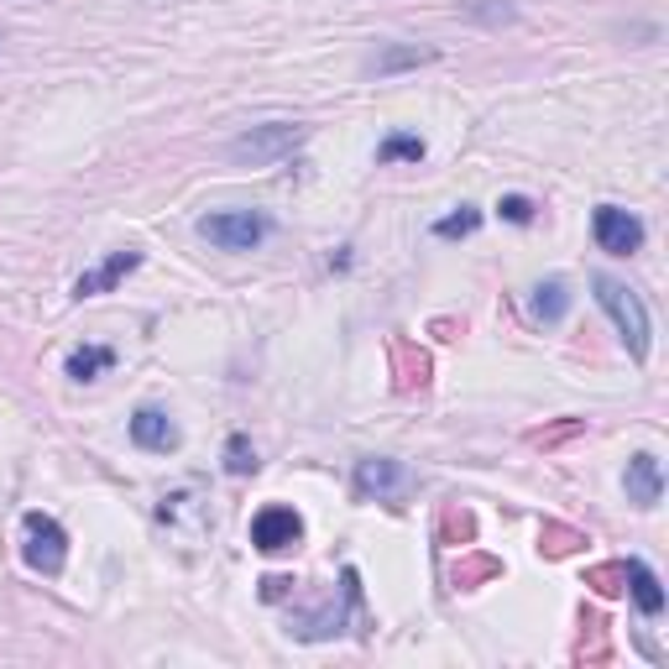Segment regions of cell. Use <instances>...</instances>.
Listing matches in <instances>:
<instances>
[{
	"label": "cell",
	"mask_w": 669,
	"mask_h": 669,
	"mask_svg": "<svg viewBox=\"0 0 669 669\" xmlns=\"http://www.w3.org/2000/svg\"><path fill=\"white\" fill-rule=\"evenodd\" d=\"M622 486H627V502H633V507H659V497H665V466H659V455H648V450L633 455Z\"/></svg>",
	"instance_id": "obj_9"
},
{
	"label": "cell",
	"mask_w": 669,
	"mask_h": 669,
	"mask_svg": "<svg viewBox=\"0 0 669 669\" xmlns=\"http://www.w3.org/2000/svg\"><path fill=\"white\" fill-rule=\"evenodd\" d=\"M251 544L262 554H283V550H298L304 544V518L293 513V507H262L257 518H251Z\"/></svg>",
	"instance_id": "obj_8"
},
{
	"label": "cell",
	"mask_w": 669,
	"mask_h": 669,
	"mask_svg": "<svg viewBox=\"0 0 669 669\" xmlns=\"http://www.w3.org/2000/svg\"><path fill=\"white\" fill-rule=\"evenodd\" d=\"M199 236L220 246V251H251V246H262L267 231H272V220L257 215V210H215V215H204L193 225Z\"/></svg>",
	"instance_id": "obj_3"
},
{
	"label": "cell",
	"mask_w": 669,
	"mask_h": 669,
	"mask_svg": "<svg viewBox=\"0 0 669 669\" xmlns=\"http://www.w3.org/2000/svg\"><path fill=\"white\" fill-rule=\"evenodd\" d=\"M377 163H424V142L408 137V131H392V137L377 146Z\"/></svg>",
	"instance_id": "obj_18"
},
{
	"label": "cell",
	"mask_w": 669,
	"mask_h": 669,
	"mask_svg": "<svg viewBox=\"0 0 669 669\" xmlns=\"http://www.w3.org/2000/svg\"><path fill=\"white\" fill-rule=\"evenodd\" d=\"M455 11H460L466 22L486 26V32H497V26H513V22H518V5H513V0H460Z\"/></svg>",
	"instance_id": "obj_14"
},
{
	"label": "cell",
	"mask_w": 669,
	"mask_h": 669,
	"mask_svg": "<svg viewBox=\"0 0 669 669\" xmlns=\"http://www.w3.org/2000/svg\"><path fill=\"white\" fill-rule=\"evenodd\" d=\"M575 544H591V539H580L575 528H560V524L544 528V550H550V554H571Z\"/></svg>",
	"instance_id": "obj_23"
},
{
	"label": "cell",
	"mask_w": 669,
	"mask_h": 669,
	"mask_svg": "<svg viewBox=\"0 0 669 669\" xmlns=\"http://www.w3.org/2000/svg\"><path fill=\"white\" fill-rule=\"evenodd\" d=\"M116 366V351L110 345H79L69 361H63V372H69L73 383H95L99 372H110Z\"/></svg>",
	"instance_id": "obj_15"
},
{
	"label": "cell",
	"mask_w": 669,
	"mask_h": 669,
	"mask_svg": "<svg viewBox=\"0 0 669 669\" xmlns=\"http://www.w3.org/2000/svg\"><path fill=\"white\" fill-rule=\"evenodd\" d=\"M497 215L507 220V225H533V215H539V204H533V199H524V193H502Z\"/></svg>",
	"instance_id": "obj_22"
},
{
	"label": "cell",
	"mask_w": 669,
	"mask_h": 669,
	"mask_svg": "<svg viewBox=\"0 0 669 669\" xmlns=\"http://www.w3.org/2000/svg\"><path fill=\"white\" fill-rule=\"evenodd\" d=\"M142 267V251H110L95 272H84L79 283H73V298H95V293H110V287L126 278V272H137Z\"/></svg>",
	"instance_id": "obj_11"
},
{
	"label": "cell",
	"mask_w": 669,
	"mask_h": 669,
	"mask_svg": "<svg viewBox=\"0 0 669 669\" xmlns=\"http://www.w3.org/2000/svg\"><path fill=\"white\" fill-rule=\"evenodd\" d=\"M351 486H356V502H387V507H398V497H403V486H408V471L398 460H387V455H372V460H356Z\"/></svg>",
	"instance_id": "obj_6"
},
{
	"label": "cell",
	"mask_w": 669,
	"mask_h": 669,
	"mask_svg": "<svg viewBox=\"0 0 669 669\" xmlns=\"http://www.w3.org/2000/svg\"><path fill=\"white\" fill-rule=\"evenodd\" d=\"M627 591H633V601H638L644 618H659V612H665V586H659V575L648 571L644 560H627Z\"/></svg>",
	"instance_id": "obj_13"
},
{
	"label": "cell",
	"mask_w": 669,
	"mask_h": 669,
	"mask_svg": "<svg viewBox=\"0 0 669 669\" xmlns=\"http://www.w3.org/2000/svg\"><path fill=\"white\" fill-rule=\"evenodd\" d=\"M591 287H597V304L607 314H612V325H618L622 345H627V356L633 361H648V309L644 298L633 293V287H622L618 278H591Z\"/></svg>",
	"instance_id": "obj_1"
},
{
	"label": "cell",
	"mask_w": 669,
	"mask_h": 669,
	"mask_svg": "<svg viewBox=\"0 0 669 669\" xmlns=\"http://www.w3.org/2000/svg\"><path fill=\"white\" fill-rule=\"evenodd\" d=\"M486 575H497V560H486V554H481V560H471V565H460V571H455V586H477V580H486Z\"/></svg>",
	"instance_id": "obj_24"
},
{
	"label": "cell",
	"mask_w": 669,
	"mask_h": 669,
	"mask_svg": "<svg viewBox=\"0 0 669 669\" xmlns=\"http://www.w3.org/2000/svg\"><path fill=\"white\" fill-rule=\"evenodd\" d=\"M131 439H137V450L167 455V450H178V424L167 419L163 408H137L131 413Z\"/></svg>",
	"instance_id": "obj_10"
},
{
	"label": "cell",
	"mask_w": 669,
	"mask_h": 669,
	"mask_svg": "<svg viewBox=\"0 0 669 669\" xmlns=\"http://www.w3.org/2000/svg\"><path fill=\"white\" fill-rule=\"evenodd\" d=\"M22 533H26V544H22L26 565L43 575H63V565H69V533L52 524L48 513H26Z\"/></svg>",
	"instance_id": "obj_4"
},
{
	"label": "cell",
	"mask_w": 669,
	"mask_h": 669,
	"mask_svg": "<svg viewBox=\"0 0 669 669\" xmlns=\"http://www.w3.org/2000/svg\"><path fill=\"white\" fill-rule=\"evenodd\" d=\"M477 225H481V210L460 204V215L434 220V236H439V240H460V236H477Z\"/></svg>",
	"instance_id": "obj_20"
},
{
	"label": "cell",
	"mask_w": 669,
	"mask_h": 669,
	"mask_svg": "<svg viewBox=\"0 0 669 669\" xmlns=\"http://www.w3.org/2000/svg\"><path fill=\"white\" fill-rule=\"evenodd\" d=\"M309 142V126H293V120H267V126H251V131H240L236 142H231V157L236 163H278L287 157L293 146Z\"/></svg>",
	"instance_id": "obj_2"
},
{
	"label": "cell",
	"mask_w": 669,
	"mask_h": 669,
	"mask_svg": "<svg viewBox=\"0 0 669 669\" xmlns=\"http://www.w3.org/2000/svg\"><path fill=\"white\" fill-rule=\"evenodd\" d=\"M157 524L178 539V544H199L204 533H210V507L199 497V486H178V492H167L157 502Z\"/></svg>",
	"instance_id": "obj_5"
},
{
	"label": "cell",
	"mask_w": 669,
	"mask_h": 669,
	"mask_svg": "<svg viewBox=\"0 0 669 669\" xmlns=\"http://www.w3.org/2000/svg\"><path fill=\"white\" fill-rule=\"evenodd\" d=\"M586 586H591L597 597H622V591H627V565H591V571H586Z\"/></svg>",
	"instance_id": "obj_19"
},
{
	"label": "cell",
	"mask_w": 669,
	"mask_h": 669,
	"mask_svg": "<svg viewBox=\"0 0 669 669\" xmlns=\"http://www.w3.org/2000/svg\"><path fill=\"white\" fill-rule=\"evenodd\" d=\"M533 314H539L544 325H560V319L571 314V287L560 283V278L539 283V287H533Z\"/></svg>",
	"instance_id": "obj_16"
},
{
	"label": "cell",
	"mask_w": 669,
	"mask_h": 669,
	"mask_svg": "<svg viewBox=\"0 0 669 669\" xmlns=\"http://www.w3.org/2000/svg\"><path fill=\"white\" fill-rule=\"evenodd\" d=\"M434 58H439V52L419 48V43H387V48H377L372 58H366V73L387 79V73H403V69H419V63H434Z\"/></svg>",
	"instance_id": "obj_12"
},
{
	"label": "cell",
	"mask_w": 669,
	"mask_h": 669,
	"mask_svg": "<svg viewBox=\"0 0 669 669\" xmlns=\"http://www.w3.org/2000/svg\"><path fill=\"white\" fill-rule=\"evenodd\" d=\"M225 471H231V477H251V471H257V450H251L246 434H231V439H225Z\"/></svg>",
	"instance_id": "obj_21"
},
{
	"label": "cell",
	"mask_w": 669,
	"mask_h": 669,
	"mask_svg": "<svg viewBox=\"0 0 669 669\" xmlns=\"http://www.w3.org/2000/svg\"><path fill=\"white\" fill-rule=\"evenodd\" d=\"M591 236H597L601 251H612V257H633L638 246H644V220L618 210V204H597V215H591Z\"/></svg>",
	"instance_id": "obj_7"
},
{
	"label": "cell",
	"mask_w": 669,
	"mask_h": 669,
	"mask_svg": "<svg viewBox=\"0 0 669 669\" xmlns=\"http://www.w3.org/2000/svg\"><path fill=\"white\" fill-rule=\"evenodd\" d=\"M392 361H398V387H403V392H413V387L430 383V361L413 356V345H408V340H392Z\"/></svg>",
	"instance_id": "obj_17"
},
{
	"label": "cell",
	"mask_w": 669,
	"mask_h": 669,
	"mask_svg": "<svg viewBox=\"0 0 669 669\" xmlns=\"http://www.w3.org/2000/svg\"><path fill=\"white\" fill-rule=\"evenodd\" d=\"M287 586H293V580H283V575H267V580H262V597H267V601H278V597L287 591Z\"/></svg>",
	"instance_id": "obj_25"
}]
</instances>
